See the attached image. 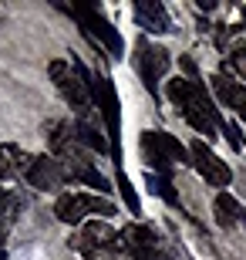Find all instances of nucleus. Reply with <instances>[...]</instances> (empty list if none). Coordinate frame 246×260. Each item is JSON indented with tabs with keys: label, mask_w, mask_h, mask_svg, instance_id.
<instances>
[{
	"label": "nucleus",
	"mask_w": 246,
	"mask_h": 260,
	"mask_svg": "<svg viewBox=\"0 0 246 260\" xmlns=\"http://www.w3.org/2000/svg\"><path fill=\"white\" fill-rule=\"evenodd\" d=\"M213 91L229 112H236V118H246V85L229 75H213Z\"/></svg>",
	"instance_id": "ddd939ff"
},
{
	"label": "nucleus",
	"mask_w": 246,
	"mask_h": 260,
	"mask_svg": "<svg viewBox=\"0 0 246 260\" xmlns=\"http://www.w3.org/2000/svg\"><path fill=\"white\" fill-rule=\"evenodd\" d=\"M165 95H169V102L179 108V115L186 118L196 132L209 135V142L216 139V132L223 128V118H219V112H216V105H213L209 91L199 85V81L179 75V78H172V81H169Z\"/></svg>",
	"instance_id": "f257e3e1"
},
{
	"label": "nucleus",
	"mask_w": 246,
	"mask_h": 260,
	"mask_svg": "<svg viewBox=\"0 0 246 260\" xmlns=\"http://www.w3.org/2000/svg\"><path fill=\"white\" fill-rule=\"evenodd\" d=\"M135 71H138V78L145 81V88L155 95V85H159L162 78H165V71H169V51L142 38L135 44Z\"/></svg>",
	"instance_id": "1a4fd4ad"
},
{
	"label": "nucleus",
	"mask_w": 246,
	"mask_h": 260,
	"mask_svg": "<svg viewBox=\"0 0 246 260\" xmlns=\"http://www.w3.org/2000/svg\"><path fill=\"white\" fill-rule=\"evenodd\" d=\"M229 68H233V71L246 81V44H239V48L229 51Z\"/></svg>",
	"instance_id": "412c9836"
},
{
	"label": "nucleus",
	"mask_w": 246,
	"mask_h": 260,
	"mask_svg": "<svg viewBox=\"0 0 246 260\" xmlns=\"http://www.w3.org/2000/svg\"><path fill=\"white\" fill-rule=\"evenodd\" d=\"M196 7H199V10H216V0H199Z\"/></svg>",
	"instance_id": "4be33fe9"
},
{
	"label": "nucleus",
	"mask_w": 246,
	"mask_h": 260,
	"mask_svg": "<svg viewBox=\"0 0 246 260\" xmlns=\"http://www.w3.org/2000/svg\"><path fill=\"white\" fill-rule=\"evenodd\" d=\"M115 216V203H108L104 196H88V193H64L54 203V216L61 223H85V216Z\"/></svg>",
	"instance_id": "0eeeda50"
},
{
	"label": "nucleus",
	"mask_w": 246,
	"mask_h": 260,
	"mask_svg": "<svg viewBox=\"0 0 246 260\" xmlns=\"http://www.w3.org/2000/svg\"><path fill=\"white\" fill-rule=\"evenodd\" d=\"M149 189L155 196H162V200L169 203V206H179V193L172 189V183H169V176H159V173H149Z\"/></svg>",
	"instance_id": "a211bd4d"
},
{
	"label": "nucleus",
	"mask_w": 246,
	"mask_h": 260,
	"mask_svg": "<svg viewBox=\"0 0 246 260\" xmlns=\"http://www.w3.org/2000/svg\"><path fill=\"white\" fill-rule=\"evenodd\" d=\"M7 257V243H4V233H0V260Z\"/></svg>",
	"instance_id": "5701e85b"
},
{
	"label": "nucleus",
	"mask_w": 246,
	"mask_h": 260,
	"mask_svg": "<svg viewBox=\"0 0 246 260\" xmlns=\"http://www.w3.org/2000/svg\"><path fill=\"white\" fill-rule=\"evenodd\" d=\"M27 183L41 193H57V189H64L67 183V173H64V162L54 159V155H38L34 159V169H30Z\"/></svg>",
	"instance_id": "9b49d317"
},
{
	"label": "nucleus",
	"mask_w": 246,
	"mask_h": 260,
	"mask_svg": "<svg viewBox=\"0 0 246 260\" xmlns=\"http://www.w3.org/2000/svg\"><path fill=\"white\" fill-rule=\"evenodd\" d=\"M64 173H67V179H75V183H85V186H91V189L108 193V179L95 169L91 159H71V162H64Z\"/></svg>",
	"instance_id": "2eb2a0df"
},
{
	"label": "nucleus",
	"mask_w": 246,
	"mask_h": 260,
	"mask_svg": "<svg viewBox=\"0 0 246 260\" xmlns=\"http://www.w3.org/2000/svg\"><path fill=\"white\" fill-rule=\"evenodd\" d=\"M51 81L64 95V102L75 108L81 122H95V102H91V75L81 61H51Z\"/></svg>",
	"instance_id": "f03ea898"
},
{
	"label": "nucleus",
	"mask_w": 246,
	"mask_h": 260,
	"mask_svg": "<svg viewBox=\"0 0 246 260\" xmlns=\"http://www.w3.org/2000/svg\"><path fill=\"white\" fill-rule=\"evenodd\" d=\"M118 189H122V196H125V203H128V210L138 216L142 213V206H138V196H135V189H132V183H128V176L118 169Z\"/></svg>",
	"instance_id": "aec40b11"
},
{
	"label": "nucleus",
	"mask_w": 246,
	"mask_h": 260,
	"mask_svg": "<svg viewBox=\"0 0 246 260\" xmlns=\"http://www.w3.org/2000/svg\"><path fill=\"white\" fill-rule=\"evenodd\" d=\"M67 14H71V17H75L78 24L85 27L88 38H95L98 44H101V48L112 54V58H122V51H125L122 34H118V30H115L112 24H108V20H104L95 7H91V4H75V7H67Z\"/></svg>",
	"instance_id": "6e6552de"
},
{
	"label": "nucleus",
	"mask_w": 246,
	"mask_h": 260,
	"mask_svg": "<svg viewBox=\"0 0 246 260\" xmlns=\"http://www.w3.org/2000/svg\"><path fill=\"white\" fill-rule=\"evenodd\" d=\"M122 253L132 260H175L172 243L149 223H128L122 230Z\"/></svg>",
	"instance_id": "20e7f679"
},
{
	"label": "nucleus",
	"mask_w": 246,
	"mask_h": 260,
	"mask_svg": "<svg viewBox=\"0 0 246 260\" xmlns=\"http://www.w3.org/2000/svg\"><path fill=\"white\" fill-rule=\"evenodd\" d=\"M91 102L98 105V115L104 118V132H108V142H112L115 162H122V115H118V95H115V85L104 71L91 75Z\"/></svg>",
	"instance_id": "39448f33"
},
{
	"label": "nucleus",
	"mask_w": 246,
	"mask_h": 260,
	"mask_svg": "<svg viewBox=\"0 0 246 260\" xmlns=\"http://www.w3.org/2000/svg\"><path fill=\"white\" fill-rule=\"evenodd\" d=\"M189 155H192V166L199 169V176H202L209 186L223 189V186L233 183V173H229V166L223 162V159H219V155L213 152L206 142H192V145H189Z\"/></svg>",
	"instance_id": "9d476101"
},
{
	"label": "nucleus",
	"mask_w": 246,
	"mask_h": 260,
	"mask_svg": "<svg viewBox=\"0 0 246 260\" xmlns=\"http://www.w3.org/2000/svg\"><path fill=\"white\" fill-rule=\"evenodd\" d=\"M135 20L149 34H169L172 30L169 14H165V7H162L159 0H135Z\"/></svg>",
	"instance_id": "4468645a"
},
{
	"label": "nucleus",
	"mask_w": 246,
	"mask_h": 260,
	"mask_svg": "<svg viewBox=\"0 0 246 260\" xmlns=\"http://www.w3.org/2000/svg\"><path fill=\"white\" fill-rule=\"evenodd\" d=\"M17 213H20V200L14 193H4V189H0V233L17 220Z\"/></svg>",
	"instance_id": "6ab92c4d"
},
{
	"label": "nucleus",
	"mask_w": 246,
	"mask_h": 260,
	"mask_svg": "<svg viewBox=\"0 0 246 260\" xmlns=\"http://www.w3.org/2000/svg\"><path fill=\"white\" fill-rule=\"evenodd\" d=\"M213 210H216L219 226H236V223H239V226H246V210L229 193H219L216 203H213Z\"/></svg>",
	"instance_id": "dca6fc26"
},
{
	"label": "nucleus",
	"mask_w": 246,
	"mask_h": 260,
	"mask_svg": "<svg viewBox=\"0 0 246 260\" xmlns=\"http://www.w3.org/2000/svg\"><path fill=\"white\" fill-rule=\"evenodd\" d=\"M75 132H78V142L85 145V149H91V152H108V149H112V142L101 135V128H98L95 122L75 118Z\"/></svg>",
	"instance_id": "f3484780"
},
{
	"label": "nucleus",
	"mask_w": 246,
	"mask_h": 260,
	"mask_svg": "<svg viewBox=\"0 0 246 260\" xmlns=\"http://www.w3.org/2000/svg\"><path fill=\"white\" fill-rule=\"evenodd\" d=\"M34 159L38 155H30L27 149H20L14 142H4L0 145V176L4 179H27L30 169H34Z\"/></svg>",
	"instance_id": "f8f14e48"
},
{
	"label": "nucleus",
	"mask_w": 246,
	"mask_h": 260,
	"mask_svg": "<svg viewBox=\"0 0 246 260\" xmlns=\"http://www.w3.org/2000/svg\"><path fill=\"white\" fill-rule=\"evenodd\" d=\"M67 247L78 250L88 260H104V257H112V253H122V233L112 230V226L101 223V220H91V223H81V226L71 233Z\"/></svg>",
	"instance_id": "7ed1b4c3"
},
{
	"label": "nucleus",
	"mask_w": 246,
	"mask_h": 260,
	"mask_svg": "<svg viewBox=\"0 0 246 260\" xmlns=\"http://www.w3.org/2000/svg\"><path fill=\"white\" fill-rule=\"evenodd\" d=\"M142 155L155 166L159 176H169L172 166H192L189 149L169 132H142Z\"/></svg>",
	"instance_id": "423d86ee"
}]
</instances>
